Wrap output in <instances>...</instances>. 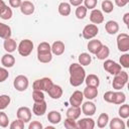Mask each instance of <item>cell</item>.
Wrapping results in <instances>:
<instances>
[{
	"label": "cell",
	"instance_id": "6da1fadb",
	"mask_svg": "<svg viewBox=\"0 0 129 129\" xmlns=\"http://www.w3.org/2000/svg\"><path fill=\"white\" fill-rule=\"evenodd\" d=\"M70 72V84L73 87L81 86L86 78V72L84 68L79 63H72L69 68Z\"/></svg>",
	"mask_w": 129,
	"mask_h": 129
},
{
	"label": "cell",
	"instance_id": "7a4b0ae2",
	"mask_svg": "<svg viewBox=\"0 0 129 129\" xmlns=\"http://www.w3.org/2000/svg\"><path fill=\"white\" fill-rule=\"evenodd\" d=\"M127 82H128V74L126 72L121 71L119 74L115 75V77L113 79V82H112L113 89L119 91V90L123 89V87L127 84Z\"/></svg>",
	"mask_w": 129,
	"mask_h": 129
},
{
	"label": "cell",
	"instance_id": "3957f363",
	"mask_svg": "<svg viewBox=\"0 0 129 129\" xmlns=\"http://www.w3.org/2000/svg\"><path fill=\"white\" fill-rule=\"evenodd\" d=\"M33 49V42L30 39H23L20 41V43L17 46V50L20 55L22 56H28Z\"/></svg>",
	"mask_w": 129,
	"mask_h": 129
},
{
	"label": "cell",
	"instance_id": "277c9868",
	"mask_svg": "<svg viewBox=\"0 0 129 129\" xmlns=\"http://www.w3.org/2000/svg\"><path fill=\"white\" fill-rule=\"evenodd\" d=\"M117 46L120 51L127 52L129 50V35L127 33H120L117 36Z\"/></svg>",
	"mask_w": 129,
	"mask_h": 129
},
{
	"label": "cell",
	"instance_id": "5b68a950",
	"mask_svg": "<svg viewBox=\"0 0 129 129\" xmlns=\"http://www.w3.org/2000/svg\"><path fill=\"white\" fill-rule=\"evenodd\" d=\"M28 79L27 77L23 76V75H19L17 76L15 79H14V82H13V86L14 88L19 91V92H23L25 91L27 88H28Z\"/></svg>",
	"mask_w": 129,
	"mask_h": 129
},
{
	"label": "cell",
	"instance_id": "8992f818",
	"mask_svg": "<svg viewBox=\"0 0 129 129\" xmlns=\"http://www.w3.org/2000/svg\"><path fill=\"white\" fill-rule=\"evenodd\" d=\"M99 32V28L96 24H88L83 29V37L85 39H92L94 38Z\"/></svg>",
	"mask_w": 129,
	"mask_h": 129
},
{
	"label": "cell",
	"instance_id": "52a82bcc",
	"mask_svg": "<svg viewBox=\"0 0 129 129\" xmlns=\"http://www.w3.org/2000/svg\"><path fill=\"white\" fill-rule=\"evenodd\" d=\"M104 69L105 71H107L108 73H110L111 75H117L121 72V66L118 64L116 61L111 60V59H107L104 62Z\"/></svg>",
	"mask_w": 129,
	"mask_h": 129
},
{
	"label": "cell",
	"instance_id": "ba28073f",
	"mask_svg": "<svg viewBox=\"0 0 129 129\" xmlns=\"http://www.w3.org/2000/svg\"><path fill=\"white\" fill-rule=\"evenodd\" d=\"M17 118L22 120L24 123H27L31 120V111L28 107H20L16 112Z\"/></svg>",
	"mask_w": 129,
	"mask_h": 129
},
{
	"label": "cell",
	"instance_id": "9c48e42d",
	"mask_svg": "<svg viewBox=\"0 0 129 129\" xmlns=\"http://www.w3.org/2000/svg\"><path fill=\"white\" fill-rule=\"evenodd\" d=\"M83 99H84L83 93L81 91H75L70 98V104L74 107H80L81 104L83 103Z\"/></svg>",
	"mask_w": 129,
	"mask_h": 129
},
{
	"label": "cell",
	"instance_id": "30bf717a",
	"mask_svg": "<svg viewBox=\"0 0 129 129\" xmlns=\"http://www.w3.org/2000/svg\"><path fill=\"white\" fill-rule=\"evenodd\" d=\"M32 111L34 115L36 116H42L46 112V102L40 101V102H34V105L32 107Z\"/></svg>",
	"mask_w": 129,
	"mask_h": 129
},
{
	"label": "cell",
	"instance_id": "8fae6325",
	"mask_svg": "<svg viewBox=\"0 0 129 129\" xmlns=\"http://www.w3.org/2000/svg\"><path fill=\"white\" fill-rule=\"evenodd\" d=\"M90 20L94 24H100L104 21V15L101 10L99 9H93L90 14Z\"/></svg>",
	"mask_w": 129,
	"mask_h": 129
},
{
	"label": "cell",
	"instance_id": "7c38bea8",
	"mask_svg": "<svg viewBox=\"0 0 129 129\" xmlns=\"http://www.w3.org/2000/svg\"><path fill=\"white\" fill-rule=\"evenodd\" d=\"M82 112L83 114H85L86 116H93L96 113V105L93 102H85L82 106Z\"/></svg>",
	"mask_w": 129,
	"mask_h": 129
},
{
	"label": "cell",
	"instance_id": "4fadbf2b",
	"mask_svg": "<svg viewBox=\"0 0 129 129\" xmlns=\"http://www.w3.org/2000/svg\"><path fill=\"white\" fill-rule=\"evenodd\" d=\"M77 126L80 129H93L95 127V121L92 118H83L77 122Z\"/></svg>",
	"mask_w": 129,
	"mask_h": 129
},
{
	"label": "cell",
	"instance_id": "5bb4252c",
	"mask_svg": "<svg viewBox=\"0 0 129 129\" xmlns=\"http://www.w3.org/2000/svg\"><path fill=\"white\" fill-rule=\"evenodd\" d=\"M20 11L24 15H31L34 12V5L30 1H23L20 5Z\"/></svg>",
	"mask_w": 129,
	"mask_h": 129
},
{
	"label": "cell",
	"instance_id": "9a60e30c",
	"mask_svg": "<svg viewBox=\"0 0 129 129\" xmlns=\"http://www.w3.org/2000/svg\"><path fill=\"white\" fill-rule=\"evenodd\" d=\"M64 51V43L60 40H56L51 45V52L55 55H61Z\"/></svg>",
	"mask_w": 129,
	"mask_h": 129
},
{
	"label": "cell",
	"instance_id": "2e32d148",
	"mask_svg": "<svg viewBox=\"0 0 129 129\" xmlns=\"http://www.w3.org/2000/svg\"><path fill=\"white\" fill-rule=\"evenodd\" d=\"M48 95L52 99H59L62 96V89L58 85H52V87L48 90Z\"/></svg>",
	"mask_w": 129,
	"mask_h": 129
},
{
	"label": "cell",
	"instance_id": "e0dca14e",
	"mask_svg": "<svg viewBox=\"0 0 129 129\" xmlns=\"http://www.w3.org/2000/svg\"><path fill=\"white\" fill-rule=\"evenodd\" d=\"M83 95L85 98H87L88 100H93L98 96V89L95 87H90L87 86L83 92Z\"/></svg>",
	"mask_w": 129,
	"mask_h": 129
},
{
	"label": "cell",
	"instance_id": "ac0fdd59",
	"mask_svg": "<svg viewBox=\"0 0 129 129\" xmlns=\"http://www.w3.org/2000/svg\"><path fill=\"white\" fill-rule=\"evenodd\" d=\"M102 45H103V44H102V42H101L100 40H98V39H92V40H90L89 43H88V49H89V51H90L91 53L96 54L97 51L101 48Z\"/></svg>",
	"mask_w": 129,
	"mask_h": 129
},
{
	"label": "cell",
	"instance_id": "d6986e66",
	"mask_svg": "<svg viewBox=\"0 0 129 129\" xmlns=\"http://www.w3.org/2000/svg\"><path fill=\"white\" fill-rule=\"evenodd\" d=\"M1 63L5 67V68H12L15 63V58L12 54H10L9 52L4 54L1 58Z\"/></svg>",
	"mask_w": 129,
	"mask_h": 129
},
{
	"label": "cell",
	"instance_id": "ffe728a7",
	"mask_svg": "<svg viewBox=\"0 0 129 129\" xmlns=\"http://www.w3.org/2000/svg\"><path fill=\"white\" fill-rule=\"evenodd\" d=\"M105 29L109 34H115L119 30V24L116 21L110 20L105 24Z\"/></svg>",
	"mask_w": 129,
	"mask_h": 129
},
{
	"label": "cell",
	"instance_id": "44dd1931",
	"mask_svg": "<svg viewBox=\"0 0 129 129\" xmlns=\"http://www.w3.org/2000/svg\"><path fill=\"white\" fill-rule=\"evenodd\" d=\"M4 49L7 51V52H13L16 50V47H17V44H16V41L14 39H12L11 37L7 38L4 40Z\"/></svg>",
	"mask_w": 129,
	"mask_h": 129
},
{
	"label": "cell",
	"instance_id": "7402d4cb",
	"mask_svg": "<svg viewBox=\"0 0 129 129\" xmlns=\"http://www.w3.org/2000/svg\"><path fill=\"white\" fill-rule=\"evenodd\" d=\"M81 115V108L80 107H74L72 106L67 110V118H71L74 120H77Z\"/></svg>",
	"mask_w": 129,
	"mask_h": 129
},
{
	"label": "cell",
	"instance_id": "603a6c76",
	"mask_svg": "<svg viewBox=\"0 0 129 129\" xmlns=\"http://www.w3.org/2000/svg\"><path fill=\"white\" fill-rule=\"evenodd\" d=\"M87 86H90V87H95V88H98L99 85H100V80L99 78L96 76V75H89L85 78V81Z\"/></svg>",
	"mask_w": 129,
	"mask_h": 129
},
{
	"label": "cell",
	"instance_id": "cb8c5ba5",
	"mask_svg": "<svg viewBox=\"0 0 129 129\" xmlns=\"http://www.w3.org/2000/svg\"><path fill=\"white\" fill-rule=\"evenodd\" d=\"M47 120L51 124H58L61 120V115L57 111H50L47 115Z\"/></svg>",
	"mask_w": 129,
	"mask_h": 129
},
{
	"label": "cell",
	"instance_id": "d4e9b609",
	"mask_svg": "<svg viewBox=\"0 0 129 129\" xmlns=\"http://www.w3.org/2000/svg\"><path fill=\"white\" fill-rule=\"evenodd\" d=\"M109 54H110V49H109V47L107 45H102L101 48L96 53L97 58L100 59V60H103V59L107 58L109 56Z\"/></svg>",
	"mask_w": 129,
	"mask_h": 129
},
{
	"label": "cell",
	"instance_id": "484cf974",
	"mask_svg": "<svg viewBox=\"0 0 129 129\" xmlns=\"http://www.w3.org/2000/svg\"><path fill=\"white\" fill-rule=\"evenodd\" d=\"M10 36H11V28L4 23H0V37L3 39H7Z\"/></svg>",
	"mask_w": 129,
	"mask_h": 129
},
{
	"label": "cell",
	"instance_id": "4316f807",
	"mask_svg": "<svg viewBox=\"0 0 129 129\" xmlns=\"http://www.w3.org/2000/svg\"><path fill=\"white\" fill-rule=\"evenodd\" d=\"M58 13L62 16H68L71 13V4L67 2H61L58 5Z\"/></svg>",
	"mask_w": 129,
	"mask_h": 129
},
{
	"label": "cell",
	"instance_id": "83f0119b",
	"mask_svg": "<svg viewBox=\"0 0 129 129\" xmlns=\"http://www.w3.org/2000/svg\"><path fill=\"white\" fill-rule=\"evenodd\" d=\"M110 128L111 129H125V124L121 120V118H113L110 121Z\"/></svg>",
	"mask_w": 129,
	"mask_h": 129
},
{
	"label": "cell",
	"instance_id": "f1b7e54d",
	"mask_svg": "<svg viewBox=\"0 0 129 129\" xmlns=\"http://www.w3.org/2000/svg\"><path fill=\"white\" fill-rule=\"evenodd\" d=\"M92 61V57L89 53L87 52H83L79 55V62L81 66H89Z\"/></svg>",
	"mask_w": 129,
	"mask_h": 129
},
{
	"label": "cell",
	"instance_id": "f546056e",
	"mask_svg": "<svg viewBox=\"0 0 129 129\" xmlns=\"http://www.w3.org/2000/svg\"><path fill=\"white\" fill-rule=\"evenodd\" d=\"M126 100V96L123 92H114V98H113V104H123Z\"/></svg>",
	"mask_w": 129,
	"mask_h": 129
},
{
	"label": "cell",
	"instance_id": "4dcf8cb0",
	"mask_svg": "<svg viewBox=\"0 0 129 129\" xmlns=\"http://www.w3.org/2000/svg\"><path fill=\"white\" fill-rule=\"evenodd\" d=\"M108 122H109V116H108V114L102 113L99 116L98 120H97V125H98L99 128H104V127L107 126Z\"/></svg>",
	"mask_w": 129,
	"mask_h": 129
},
{
	"label": "cell",
	"instance_id": "1f68e13d",
	"mask_svg": "<svg viewBox=\"0 0 129 129\" xmlns=\"http://www.w3.org/2000/svg\"><path fill=\"white\" fill-rule=\"evenodd\" d=\"M12 10L11 8H9L7 5H5L1 10H0V17L4 20H8L12 17Z\"/></svg>",
	"mask_w": 129,
	"mask_h": 129
},
{
	"label": "cell",
	"instance_id": "d6a6232c",
	"mask_svg": "<svg viewBox=\"0 0 129 129\" xmlns=\"http://www.w3.org/2000/svg\"><path fill=\"white\" fill-rule=\"evenodd\" d=\"M51 52V46L49 45L48 42H40L37 46V53H47Z\"/></svg>",
	"mask_w": 129,
	"mask_h": 129
},
{
	"label": "cell",
	"instance_id": "836d02e7",
	"mask_svg": "<svg viewBox=\"0 0 129 129\" xmlns=\"http://www.w3.org/2000/svg\"><path fill=\"white\" fill-rule=\"evenodd\" d=\"M40 84H41V91H45L48 92V90L52 87L53 83L49 78H43L40 79Z\"/></svg>",
	"mask_w": 129,
	"mask_h": 129
},
{
	"label": "cell",
	"instance_id": "e575fe53",
	"mask_svg": "<svg viewBox=\"0 0 129 129\" xmlns=\"http://www.w3.org/2000/svg\"><path fill=\"white\" fill-rule=\"evenodd\" d=\"M37 59L40 62L43 63H47L52 59V54L51 52H47V53H37Z\"/></svg>",
	"mask_w": 129,
	"mask_h": 129
},
{
	"label": "cell",
	"instance_id": "d590c367",
	"mask_svg": "<svg viewBox=\"0 0 129 129\" xmlns=\"http://www.w3.org/2000/svg\"><path fill=\"white\" fill-rule=\"evenodd\" d=\"M114 9V5L110 0H104L102 2V10L105 13H111Z\"/></svg>",
	"mask_w": 129,
	"mask_h": 129
},
{
	"label": "cell",
	"instance_id": "8d00e7d4",
	"mask_svg": "<svg viewBox=\"0 0 129 129\" xmlns=\"http://www.w3.org/2000/svg\"><path fill=\"white\" fill-rule=\"evenodd\" d=\"M119 116L123 119H126L129 117V105L127 104H124V105H121V107L119 108Z\"/></svg>",
	"mask_w": 129,
	"mask_h": 129
},
{
	"label": "cell",
	"instance_id": "74e56055",
	"mask_svg": "<svg viewBox=\"0 0 129 129\" xmlns=\"http://www.w3.org/2000/svg\"><path fill=\"white\" fill-rule=\"evenodd\" d=\"M87 15V8L83 5H79L77 6V9H76V16L78 19H83L85 18V16Z\"/></svg>",
	"mask_w": 129,
	"mask_h": 129
},
{
	"label": "cell",
	"instance_id": "f35d334b",
	"mask_svg": "<svg viewBox=\"0 0 129 129\" xmlns=\"http://www.w3.org/2000/svg\"><path fill=\"white\" fill-rule=\"evenodd\" d=\"M9 104H10V97L7 95H1L0 96V110L6 109Z\"/></svg>",
	"mask_w": 129,
	"mask_h": 129
},
{
	"label": "cell",
	"instance_id": "ab89813d",
	"mask_svg": "<svg viewBox=\"0 0 129 129\" xmlns=\"http://www.w3.org/2000/svg\"><path fill=\"white\" fill-rule=\"evenodd\" d=\"M32 99L34 102H40L44 100V94L40 90H33L32 92Z\"/></svg>",
	"mask_w": 129,
	"mask_h": 129
},
{
	"label": "cell",
	"instance_id": "60d3db41",
	"mask_svg": "<svg viewBox=\"0 0 129 129\" xmlns=\"http://www.w3.org/2000/svg\"><path fill=\"white\" fill-rule=\"evenodd\" d=\"M63 125H64V127L67 129H76V128H78L76 120L71 119V118H67L64 120V122H63Z\"/></svg>",
	"mask_w": 129,
	"mask_h": 129
},
{
	"label": "cell",
	"instance_id": "b9f144b4",
	"mask_svg": "<svg viewBox=\"0 0 129 129\" xmlns=\"http://www.w3.org/2000/svg\"><path fill=\"white\" fill-rule=\"evenodd\" d=\"M120 66L125 68V69H128L129 68V54L128 53H124L123 55H121L120 57Z\"/></svg>",
	"mask_w": 129,
	"mask_h": 129
},
{
	"label": "cell",
	"instance_id": "7bdbcfd3",
	"mask_svg": "<svg viewBox=\"0 0 129 129\" xmlns=\"http://www.w3.org/2000/svg\"><path fill=\"white\" fill-rule=\"evenodd\" d=\"M10 128L11 129H23L24 128V122L20 119H17L10 124Z\"/></svg>",
	"mask_w": 129,
	"mask_h": 129
},
{
	"label": "cell",
	"instance_id": "ee69618b",
	"mask_svg": "<svg viewBox=\"0 0 129 129\" xmlns=\"http://www.w3.org/2000/svg\"><path fill=\"white\" fill-rule=\"evenodd\" d=\"M8 123H9V120H8L7 115L4 112H0V126L5 128L8 126Z\"/></svg>",
	"mask_w": 129,
	"mask_h": 129
},
{
	"label": "cell",
	"instance_id": "f6af8a7d",
	"mask_svg": "<svg viewBox=\"0 0 129 129\" xmlns=\"http://www.w3.org/2000/svg\"><path fill=\"white\" fill-rule=\"evenodd\" d=\"M85 3V7L88 9H94L96 6H97V3H98V0H84L83 1Z\"/></svg>",
	"mask_w": 129,
	"mask_h": 129
},
{
	"label": "cell",
	"instance_id": "bcb514c9",
	"mask_svg": "<svg viewBox=\"0 0 129 129\" xmlns=\"http://www.w3.org/2000/svg\"><path fill=\"white\" fill-rule=\"evenodd\" d=\"M9 77V73L6 69L4 68H0V83L6 81V79Z\"/></svg>",
	"mask_w": 129,
	"mask_h": 129
},
{
	"label": "cell",
	"instance_id": "7dc6e473",
	"mask_svg": "<svg viewBox=\"0 0 129 129\" xmlns=\"http://www.w3.org/2000/svg\"><path fill=\"white\" fill-rule=\"evenodd\" d=\"M113 98H114V92L108 91L104 94V100L108 103H113Z\"/></svg>",
	"mask_w": 129,
	"mask_h": 129
},
{
	"label": "cell",
	"instance_id": "c3c4849f",
	"mask_svg": "<svg viewBox=\"0 0 129 129\" xmlns=\"http://www.w3.org/2000/svg\"><path fill=\"white\" fill-rule=\"evenodd\" d=\"M29 129H42V124L38 121H32L29 126H28Z\"/></svg>",
	"mask_w": 129,
	"mask_h": 129
},
{
	"label": "cell",
	"instance_id": "681fc988",
	"mask_svg": "<svg viewBox=\"0 0 129 129\" xmlns=\"http://www.w3.org/2000/svg\"><path fill=\"white\" fill-rule=\"evenodd\" d=\"M21 3H22L21 0H9V4H10V6L13 7V8H18V7H20Z\"/></svg>",
	"mask_w": 129,
	"mask_h": 129
},
{
	"label": "cell",
	"instance_id": "f907efd6",
	"mask_svg": "<svg viewBox=\"0 0 129 129\" xmlns=\"http://www.w3.org/2000/svg\"><path fill=\"white\" fill-rule=\"evenodd\" d=\"M128 2H129V0H115V4L118 7H124Z\"/></svg>",
	"mask_w": 129,
	"mask_h": 129
},
{
	"label": "cell",
	"instance_id": "816d5d0a",
	"mask_svg": "<svg viewBox=\"0 0 129 129\" xmlns=\"http://www.w3.org/2000/svg\"><path fill=\"white\" fill-rule=\"evenodd\" d=\"M33 90H40L41 91V84H40V80H36L33 83Z\"/></svg>",
	"mask_w": 129,
	"mask_h": 129
},
{
	"label": "cell",
	"instance_id": "f5cc1de1",
	"mask_svg": "<svg viewBox=\"0 0 129 129\" xmlns=\"http://www.w3.org/2000/svg\"><path fill=\"white\" fill-rule=\"evenodd\" d=\"M84 0H70V4L73 5V6H79V5H82Z\"/></svg>",
	"mask_w": 129,
	"mask_h": 129
},
{
	"label": "cell",
	"instance_id": "db71d44e",
	"mask_svg": "<svg viewBox=\"0 0 129 129\" xmlns=\"http://www.w3.org/2000/svg\"><path fill=\"white\" fill-rule=\"evenodd\" d=\"M128 18H129V13H125V15L123 17V21L125 24H127V26H128Z\"/></svg>",
	"mask_w": 129,
	"mask_h": 129
},
{
	"label": "cell",
	"instance_id": "11a10c76",
	"mask_svg": "<svg viewBox=\"0 0 129 129\" xmlns=\"http://www.w3.org/2000/svg\"><path fill=\"white\" fill-rule=\"evenodd\" d=\"M5 5H6V4L4 3V1H3V0H0V10H1Z\"/></svg>",
	"mask_w": 129,
	"mask_h": 129
}]
</instances>
